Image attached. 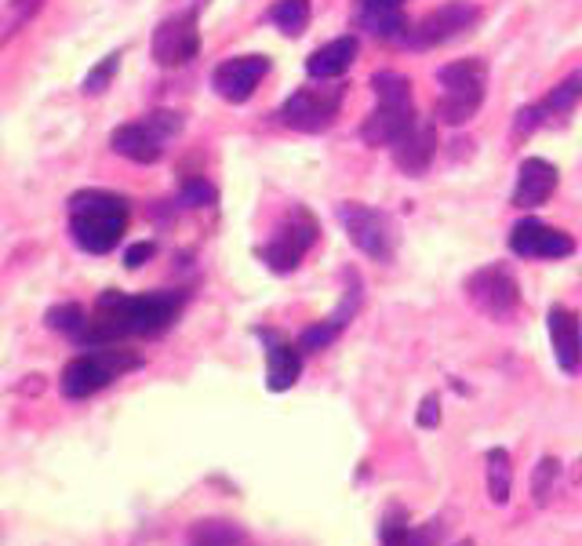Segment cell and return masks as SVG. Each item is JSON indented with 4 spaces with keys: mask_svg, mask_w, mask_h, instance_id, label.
<instances>
[{
    "mask_svg": "<svg viewBox=\"0 0 582 546\" xmlns=\"http://www.w3.org/2000/svg\"><path fill=\"white\" fill-rule=\"evenodd\" d=\"M73 241L91 255H106L128 230V201L106 190H84L70 197Z\"/></svg>",
    "mask_w": 582,
    "mask_h": 546,
    "instance_id": "obj_1",
    "label": "cell"
},
{
    "mask_svg": "<svg viewBox=\"0 0 582 546\" xmlns=\"http://www.w3.org/2000/svg\"><path fill=\"white\" fill-rule=\"evenodd\" d=\"M372 91L379 102L368 113V121L361 124V139L368 146H390L393 150L419 121L412 102V81L397 70H379L372 77Z\"/></svg>",
    "mask_w": 582,
    "mask_h": 546,
    "instance_id": "obj_2",
    "label": "cell"
},
{
    "mask_svg": "<svg viewBox=\"0 0 582 546\" xmlns=\"http://www.w3.org/2000/svg\"><path fill=\"white\" fill-rule=\"evenodd\" d=\"M437 84L444 88V95L437 99V121L441 124H466L484 102L488 66L481 59L448 62L437 70Z\"/></svg>",
    "mask_w": 582,
    "mask_h": 546,
    "instance_id": "obj_3",
    "label": "cell"
},
{
    "mask_svg": "<svg viewBox=\"0 0 582 546\" xmlns=\"http://www.w3.org/2000/svg\"><path fill=\"white\" fill-rule=\"evenodd\" d=\"M139 357L128 354V350H113V346H102L95 354H81L73 357L70 364L62 368V394L73 397V401H84V397L99 394L102 386H110L113 379H121L124 372L139 368Z\"/></svg>",
    "mask_w": 582,
    "mask_h": 546,
    "instance_id": "obj_4",
    "label": "cell"
},
{
    "mask_svg": "<svg viewBox=\"0 0 582 546\" xmlns=\"http://www.w3.org/2000/svg\"><path fill=\"white\" fill-rule=\"evenodd\" d=\"M317 234H321V223L313 219V212L306 208H292L281 219V226L273 230L270 244L262 248V263L273 273H292L303 266V259L310 255V248L317 244Z\"/></svg>",
    "mask_w": 582,
    "mask_h": 546,
    "instance_id": "obj_5",
    "label": "cell"
},
{
    "mask_svg": "<svg viewBox=\"0 0 582 546\" xmlns=\"http://www.w3.org/2000/svg\"><path fill=\"white\" fill-rule=\"evenodd\" d=\"M339 219H342V230H346L350 244L364 252L375 263H390L393 252H397V230H393V219L379 208H368V204H353L346 201L339 208Z\"/></svg>",
    "mask_w": 582,
    "mask_h": 546,
    "instance_id": "obj_6",
    "label": "cell"
},
{
    "mask_svg": "<svg viewBox=\"0 0 582 546\" xmlns=\"http://www.w3.org/2000/svg\"><path fill=\"white\" fill-rule=\"evenodd\" d=\"M477 19H481V8L470 4V0H448V4L433 8L430 15H422L408 30L404 44L408 48H437V44H448L455 37H463L466 30H473Z\"/></svg>",
    "mask_w": 582,
    "mask_h": 546,
    "instance_id": "obj_7",
    "label": "cell"
},
{
    "mask_svg": "<svg viewBox=\"0 0 582 546\" xmlns=\"http://www.w3.org/2000/svg\"><path fill=\"white\" fill-rule=\"evenodd\" d=\"M466 295H470V303L481 314L492 317V321H510L521 306L517 281H513V273L502 263L481 266L477 273H470V277H466Z\"/></svg>",
    "mask_w": 582,
    "mask_h": 546,
    "instance_id": "obj_8",
    "label": "cell"
},
{
    "mask_svg": "<svg viewBox=\"0 0 582 546\" xmlns=\"http://www.w3.org/2000/svg\"><path fill=\"white\" fill-rule=\"evenodd\" d=\"M342 106V84H328V88H299L295 95L281 106V121L288 124L292 132H306L317 135L324 128H332Z\"/></svg>",
    "mask_w": 582,
    "mask_h": 546,
    "instance_id": "obj_9",
    "label": "cell"
},
{
    "mask_svg": "<svg viewBox=\"0 0 582 546\" xmlns=\"http://www.w3.org/2000/svg\"><path fill=\"white\" fill-rule=\"evenodd\" d=\"M579 102H582V70L568 73L543 102L524 106L517 113V128H513V135H517V139H528V135L539 132L543 124H564L568 117H572V110L579 106Z\"/></svg>",
    "mask_w": 582,
    "mask_h": 546,
    "instance_id": "obj_10",
    "label": "cell"
},
{
    "mask_svg": "<svg viewBox=\"0 0 582 546\" xmlns=\"http://www.w3.org/2000/svg\"><path fill=\"white\" fill-rule=\"evenodd\" d=\"M201 52V30H197V11H182V15L164 19L153 30V59L171 70V66H186L197 59Z\"/></svg>",
    "mask_w": 582,
    "mask_h": 546,
    "instance_id": "obj_11",
    "label": "cell"
},
{
    "mask_svg": "<svg viewBox=\"0 0 582 546\" xmlns=\"http://www.w3.org/2000/svg\"><path fill=\"white\" fill-rule=\"evenodd\" d=\"M510 248L521 259H568L575 252V241L543 219H521L510 234Z\"/></svg>",
    "mask_w": 582,
    "mask_h": 546,
    "instance_id": "obj_12",
    "label": "cell"
},
{
    "mask_svg": "<svg viewBox=\"0 0 582 546\" xmlns=\"http://www.w3.org/2000/svg\"><path fill=\"white\" fill-rule=\"evenodd\" d=\"M266 73H270L266 55H237V59H226L222 66H215L212 84L226 102H248Z\"/></svg>",
    "mask_w": 582,
    "mask_h": 546,
    "instance_id": "obj_13",
    "label": "cell"
},
{
    "mask_svg": "<svg viewBox=\"0 0 582 546\" xmlns=\"http://www.w3.org/2000/svg\"><path fill=\"white\" fill-rule=\"evenodd\" d=\"M164 143H168V135L157 128L150 117L135 121V124H121V128L110 135L113 150L135 164H157L164 157Z\"/></svg>",
    "mask_w": 582,
    "mask_h": 546,
    "instance_id": "obj_14",
    "label": "cell"
},
{
    "mask_svg": "<svg viewBox=\"0 0 582 546\" xmlns=\"http://www.w3.org/2000/svg\"><path fill=\"white\" fill-rule=\"evenodd\" d=\"M259 335L266 339V390H273V394L292 390L303 375L299 343H288L281 332H266V328H259Z\"/></svg>",
    "mask_w": 582,
    "mask_h": 546,
    "instance_id": "obj_15",
    "label": "cell"
},
{
    "mask_svg": "<svg viewBox=\"0 0 582 546\" xmlns=\"http://www.w3.org/2000/svg\"><path fill=\"white\" fill-rule=\"evenodd\" d=\"M546 328H550L554 357L561 364V372H579L582 364V321L568 306H550L546 314Z\"/></svg>",
    "mask_w": 582,
    "mask_h": 546,
    "instance_id": "obj_16",
    "label": "cell"
},
{
    "mask_svg": "<svg viewBox=\"0 0 582 546\" xmlns=\"http://www.w3.org/2000/svg\"><path fill=\"white\" fill-rule=\"evenodd\" d=\"M433 157H437V128H433V121L419 117L412 124V132L393 146V164L401 168L404 175L415 179V175H426Z\"/></svg>",
    "mask_w": 582,
    "mask_h": 546,
    "instance_id": "obj_17",
    "label": "cell"
},
{
    "mask_svg": "<svg viewBox=\"0 0 582 546\" xmlns=\"http://www.w3.org/2000/svg\"><path fill=\"white\" fill-rule=\"evenodd\" d=\"M557 190V168L543 157H528L517 172V190H513V208H539L554 197Z\"/></svg>",
    "mask_w": 582,
    "mask_h": 546,
    "instance_id": "obj_18",
    "label": "cell"
},
{
    "mask_svg": "<svg viewBox=\"0 0 582 546\" xmlns=\"http://www.w3.org/2000/svg\"><path fill=\"white\" fill-rule=\"evenodd\" d=\"M357 52H361L357 37H335L306 59V73H310L313 81H339L353 66V59H357Z\"/></svg>",
    "mask_w": 582,
    "mask_h": 546,
    "instance_id": "obj_19",
    "label": "cell"
},
{
    "mask_svg": "<svg viewBox=\"0 0 582 546\" xmlns=\"http://www.w3.org/2000/svg\"><path fill=\"white\" fill-rule=\"evenodd\" d=\"M186 546H251V536L244 525L226 517H204L190 528Z\"/></svg>",
    "mask_w": 582,
    "mask_h": 546,
    "instance_id": "obj_20",
    "label": "cell"
},
{
    "mask_svg": "<svg viewBox=\"0 0 582 546\" xmlns=\"http://www.w3.org/2000/svg\"><path fill=\"white\" fill-rule=\"evenodd\" d=\"M484 477H488V499L495 507H506L513 492V459L506 448L484 452Z\"/></svg>",
    "mask_w": 582,
    "mask_h": 546,
    "instance_id": "obj_21",
    "label": "cell"
},
{
    "mask_svg": "<svg viewBox=\"0 0 582 546\" xmlns=\"http://www.w3.org/2000/svg\"><path fill=\"white\" fill-rule=\"evenodd\" d=\"M357 22L372 37L379 41H404L412 22L404 19V8H386V11H357Z\"/></svg>",
    "mask_w": 582,
    "mask_h": 546,
    "instance_id": "obj_22",
    "label": "cell"
},
{
    "mask_svg": "<svg viewBox=\"0 0 582 546\" xmlns=\"http://www.w3.org/2000/svg\"><path fill=\"white\" fill-rule=\"evenodd\" d=\"M310 0H277V4L270 8V22L277 26L284 37H299L310 26Z\"/></svg>",
    "mask_w": 582,
    "mask_h": 546,
    "instance_id": "obj_23",
    "label": "cell"
},
{
    "mask_svg": "<svg viewBox=\"0 0 582 546\" xmlns=\"http://www.w3.org/2000/svg\"><path fill=\"white\" fill-rule=\"evenodd\" d=\"M561 481V459L557 455H543L539 463H535V470H532V503L535 507H546L550 503V496H554V485Z\"/></svg>",
    "mask_w": 582,
    "mask_h": 546,
    "instance_id": "obj_24",
    "label": "cell"
},
{
    "mask_svg": "<svg viewBox=\"0 0 582 546\" xmlns=\"http://www.w3.org/2000/svg\"><path fill=\"white\" fill-rule=\"evenodd\" d=\"M44 8V0H8L4 4V19H0V44L11 41L15 33L26 26V22Z\"/></svg>",
    "mask_w": 582,
    "mask_h": 546,
    "instance_id": "obj_25",
    "label": "cell"
},
{
    "mask_svg": "<svg viewBox=\"0 0 582 546\" xmlns=\"http://www.w3.org/2000/svg\"><path fill=\"white\" fill-rule=\"evenodd\" d=\"M408 532H412V517H408V510H404L401 503H393V507L383 514L379 543H383V546H401V543L408 539Z\"/></svg>",
    "mask_w": 582,
    "mask_h": 546,
    "instance_id": "obj_26",
    "label": "cell"
},
{
    "mask_svg": "<svg viewBox=\"0 0 582 546\" xmlns=\"http://www.w3.org/2000/svg\"><path fill=\"white\" fill-rule=\"evenodd\" d=\"M339 332H342V325H335L332 317L321 321V325L303 328V332H299V350H303V354H321V350H328L335 343Z\"/></svg>",
    "mask_w": 582,
    "mask_h": 546,
    "instance_id": "obj_27",
    "label": "cell"
},
{
    "mask_svg": "<svg viewBox=\"0 0 582 546\" xmlns=\"http://www.w3.org/2000/svg\"><path fill=\"white\" fill-rule=\"evenodd\" d=\"M84 321H88V317H84V310L77 303H62V306H52V310H48V328H55V332L77 335Z\"/></svg>",
    "mask_w": 582,
    "mask_h": 546,
    "instance_id": "obj_28",
    "label": "cell"
},
{
    "mask_svg": "<svg viewBox=\"0 0 582 546\" xmlns=\"http://www.w3.org/2000/svg\"><path fill=\"white\" fill-rule=\"evenodd\" d=\"M117 66H121V52L106 55V59H102L95 70L84 77V95H102V91L110 88L113 77H117Z\"/></svg>",
    "mask_w": 582,
    "mask_h": 546,
    "instance_id": "obj_29",
    "label": "cell"
},
{
    "mask_svg": "<svg viewBox=\"0 0 582 546\" xmlns=\"http://www.w3.org/2000/svg\"><path fill=\"white\" fill-rule=\"evenodd\" d=\"M182 204H190V208H208V204H215V197H219V193H215V186L212 182H204V179H186L182 182Z\"/></svg>",
    "mask_w": 582,
    "mask_h": 546,
    "instance_id": "obj_30",
    "label": "cell"
},
{
    "mask_svg": "<svg viewBox=\"0 0 582 546\" xmlns=\"http://www.w3.org/2000/svg\"><path fill=\"white\" fill-rule=\"evenodd\" d=\"M444 528H448V525H444V517H430L426 525H415L412 532H408V539L401 546H437Z\"/></svg>",
    "mask_w": 582,
    "mask_h": 546,
    "instance_id": "obj_31",
    "label": "cell"
},
{
    "mask_svg": "<svg viewBox=\"0 0 582 546\" xmlns=\"http://www.w3.org/2000/svg\"><path fill=\"white\" fill-rule=\"evenodd\" d=\"M415 423H419L422 430H437V426H441V394H426V397H422Z\"/></svg>",
    "mask_w": 582,
    "mask_h": 546,
    "instance_id": "obj_32",
    "label": "cell"
},
{
    "mask_svg": "<svg viewBox=\"0 0 582 546\" xmlns=\"http://www.w3.org/2000/svg\"><path fill=\"white\" fill-rule=\"evenodd\" d=\"M153 252H157V248H153L150 241L132 244L128 252H124V266H128V270H139V266L146 263V259H153Z\"/></svg>",
    "mask_w": 582,
    "mask_h": 546,
    "instance_id": "obj_33",
    "label": "cell"
},
{
    "mask_svg": "<svg viewBox=\"0 0 582 546\" xmlns=\"http://www.w3.org/2000/svg\"><path fill=\"white\" fill-rule=\"evenodd\" d=\"M386 8H404V0H357V11H386Z\"/></svg>",
    "mask_w": 582,
    "mask_h": 546,
    "instance_id": "obj_34",
    "label": "cell"
},
{
    "mask_svg": "<svg viewBox=\"0 0 582 546\" xmlns=\"http://www.w3.org/2000/svg\"><path fill=\"white\" fill-rule=\"evenodd\" d=\"M572 485L582 488V455H579V463H575V470H572Z\"/></svg>",
    "mask_w": 582,
    "mask_h": 546,
    "instance_id": "obj_35",
    "label": "cell"
},
{
    "mask_svg": "<svg viewBox=\"0 0 582 546\" xmlns=\"http://www.w3.org/2000/svg\"><path fill=\"white\" fill-rule=\"evenodd\" d=\"M455 546H473V539H459V543H455Z\"/></svg>",
    "mask_w": 582,
    "mask_h": 546,
    "instance_id": "obj_36",
    "label": "cell"
}]
</instances>
